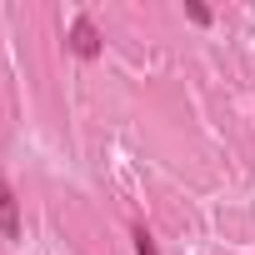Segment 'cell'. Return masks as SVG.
<instances>
[{
	"mask_svg": "<svg viewBox=\"0 0 255 255\" xmlns=\"http://www.w3.org/2000/svg\"><path fill=\"white\" fill-rule=\"evenodd\" d=\"M70 50H75L80 60H95V55H100V30H95L90 15H75V20H70Z\"/></svg>",
	"mask_w": 255,
	"mask_h": 255,
	"instance_id": "6da1fadb",
	"label": "cell"
},
{
	"mask_svg": "<svg viewBox=\"0 0 255 255\" xmlns=\"http://www.w3.org/2000/svg\"><path fill=\"white\" fill-rule=\"evenodd\" d=\"M130 240H135V255H160V250H155V240H150V230H145V225H135V235H130Z\"/></svg>",
	"mask_w": 255,
	"mask_h": 255,
	"instance_id": "3957f363",
	"label": "cell"
},
{
	"mask_svg": "<svg viewBox=\"0 0 255 255\" xmlns=\"http://www.w3.org/2000/svg\"><path fill=\"white\" fill-rule=\"evenodd\" d=\"M0 235L20 240V200H15V190H10L5 175H0Z\"/></svg>",
	"mask_w": 255,
	"mask_h": 255,
	"instance_id": "7a4b0ae2",
	"label": "cell"
},
{
	"mask_svg": "<svg viewBox=\"0 0 255 255\" xmlns=\"http://www.w3.org/2000/svg\"><path fill=\"white\" fill-rule=\"evenodd\" d=\"M185 15H190L195 25H210V10H205V5H195V0H190V5H185Z\"/></svg>",
	"mask_w": 255,
	"mask_h": 255,
	"instance_id": "277c9868",
	"label": "cell"
}]
</instances>
